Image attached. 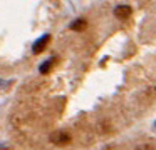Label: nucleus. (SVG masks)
Masks as SVG:
<instances>
[{"instance_id": "nucleus-5", "label": "nucleus", "mask_w": 156, "mask_h": 150, "mask_svg": "<svg viewBox=\"0 0 156 150\" xmlns=\"http://www.w3.org/2000/svg\"><path fill=\"white\" fill-rule=\"evenodd\" d=\"M71 28L72 30H82V28H86V20L84 18H77V20H74V22L71 23Z\"/></svg>"}, {"instance_id": "nucleus-4", "label": "nucleus", "mask_w": 156, "mask_h": 150, "mask_svg": "<svg viewBox=\"0 0 156 150\" xmlns=\"http://www.w3.org/2000/svg\"><path fill=\"white\" fill-rule=\"evenodd\" d=\"M54 62H55V58L52 57V58H49L47 62H44L41 67H39V70H41V73H49L51 72V68H52V65H54Z\"/></svg>"}, {"instance_id": "nucleus-7", "label": "nucleus", "mask_w": 156, "mask_h": 150, "mask_svg": "<svg viewBox=\"0 0 156 150\" xmlns=\"http://www.w3.org/2000/svg\"><path fill=\"white\" fill-rule=\"evenodd\" d=\"M7 148H9L7 145H0V150H7Z\"/></svg>"}, {"instance_id": "nucleus-2", "label": "nucleus", "mask_w": 156, "mask_h": 150, "mask_svg": "<svg viewBox=\"0 0 156 150\" xmlns=\"http://www.w3.org/2000/svg\"><path fill=\"white\" fill-rule=\"evenodd\" d=\"M51 140H52V143H55V145H64V143H69L71 137H69L67 133H64V132H55V133L51 135Z\"/></svg>"}, {"instance_id": "nucleus-1", "label": "nucleus", "mask_w": 156, "mask_h": 150, "mask_svg": "<svg viewBox=\"0 0 156 150\" xmlns=\"http://www.w3.org/2000/svg\"><path fill=\"white\" fill-rule=\"evenodd\" d=\"M49 40H51V35H49V33H45V35H42L41 38H37V40H35V43L32 45V52H34V53L44 52V48H45V45L49 43Z\"/></svg>"}, {"instance_id": "nucleus-6", "label": "nucleus", "mask_w": 156, "mask_h": 150, "mask_svg": "<svg viewBox=\"0 0 156 150\" xmlns=\"http://www.w3.org/2000/svg\"><path fill=\"white\" fill-rule=\"evenodd\" d=\"M138 150H154V148H153V147H149V145H141Z\"/></svg>"}, {"instance_id": "nucleus-3", "label": "nucleus", "mask_w": 156, "mask_h": 150, "mask_svg": "<svg viewBox=\"0 0 156 150\" xmlns=\"http://www.w3.org/2000/svg\"><path fill=\"white\" fill-rule=\"evenodd\" d=\"M114 15L121 20H126L129 15H131V7L129 5H118L114 8Z\"/></svg>"}]
</instances>
